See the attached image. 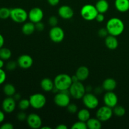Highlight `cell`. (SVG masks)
<instances>
[{"mask_svg":"<svg viewBox=\"0 0 129 129\" xmlns=\"http://www.w3.org/2000/svg\"><path fill=\"white\" fill-rule=\"evenodd\" d=\"M106 28L109 35L119 36L125 30V24L119 18L113 17L108 20L106 24Z\"/></svg>","mask_w":129,"mask_h":129,"instance_id":"cell-1","label":"cell"},{"mask_svg":"<svg viewBox=\"0 0 129 129\" xmlns=\"http://www.w3.org/2000/svg\"><path fill=\"white\" fill-rule=\"evenodd\" d=\"M54 83L55 87L59 91L68 90L73 84L71 76H70L69 74L64 73L59 74L56 76L54 80Z\"/></svg>","mask_w":129,"mask_h":129,"instance_id":"cell-2","label":"cell"},{"mask_svg":"<svg viewBox=\"0 0 129 129\" xmlns=\"http://www.w3.org/2000/svg\"><path fill=\"white\" fill-rule=\"evenodd\" d=\"M80 13L84 20L90 21L95 20L98 11L94 5L86 4L81 8Z\"/></svg>","mask_w":129,"mask_h":129,"instance_id":"cell-3","label":"cell"},{"mask_svg":"<svg viewBox=\"0 0 129 129\" xmlns=\"http://www.w3.org/2000/svg\"><path fill=\"white\" fill-rule=\"evenodd\" d=\"M10 18L11 20L17 23H25L28 18V13L22 8H13L11 9Z\"/></svg>","mask_w":129,"mask_h":129,"instance_id":"cell-4","label":"cell"},{"mask_svg":"<svg viewBox=\"0 0 129 129\" xmlns=\"http://www.w3.org/2000/svg\"><path fill=\"white\" fill-rule=\"evenodd\" d=\"M70 96L76 100L82 99L84 94L86 93V87L81 81L73 83L69 89Z\"/></svg>","mask_w":129,"mask_h":129,"instance_id":"cell-5","label":"cell"},{"mask_svg":"<svg viewBox=\"0 0 129 129\" xmlns=\"http://www.w3.org/2000/svg\"><path fill=\"white\" fill-rule=\"evenodd\" d=\"M55 104L59 107H67L70 103V93L69 89L62 91L56 93L54 98Z\"/></svg>","mask_w":129,"mask_h":129,"instance_id":"cell-6","label":"cell"},{"mask_svg":"<svg viewBox=\"0 0 129 129\" xmlns=\"http://www.w3.org/2000/svg\"><path fill=\"white\" fill-rule=\"evenodd\" d=\"M30 105L35 110L42 108L47 102L46 97L42 93H35L31 95L29 98Z\"/></svg>","mask_w":129,"mask_h":129,"instance_id":"cell-7","label":"cell"},{"mask_svg":"<svg viewBox=\"0 0 129 129\" xmlns=\"http://www.w3.org/2000/svg\"><path fill=\"white\" fill-rule=\"evenodd\" d=\"M113 115V108L107 105L100 107L96 113V117L102 122H107L111 119Z\"/></svg>","mask_w":129,"mask_h":129,"instance_id":"cell-8","label":"cell"},{"mask_svg":"<svg viewBox=\"0 0 129 129\" xmlns=\"http://www.w3.org/2000/svg\"><path fill=\"white\" fill-rule=\"evenodd\" d=\"M83 103L86 108L89 110H94L98 107L99 100L95 94L91 93H87L82 98Z\"/></svg>","mask_w":129,"mask_h":129,"instance_id":"cell-9","label":"cell"},{"mask_svg":"<svg viewBox=\"0 0 129 129\" xmlns=\"http://www.w3.org/2000/svg\"><path fill=\"white\" fill-rule=\"evenodd\" d=\"M49 37L55 43H60L64 39L65 33L61 27L55 26L52 27L49 31Z\"/></svg>","mask_w":129,"mask_h":129,"instance_id":"cell-10","label":"cell"},{"mask_svg":"<svg viewBox=\"0 0 129 129\" xmlns=\"http://www.w3.org/2000/svg\"><path fill=\"white\" fill-rule=\"evenodd\" d=\"M26 121L28 127L32 129L41 128L42 125V120L41 117L35 113H31L28 115Z\"/></svg>","mask_w":129,"mask_h":129,"instance_id":"cell-11","label":"cell"},{"mask_svg":"<svg viewBox=\"0 0 129 129\" xmlns=\"http://www.w3.org/2000/svg\"><path fill=\"white\" fill-rule=\"evenodd\" d=\"M16 107V100L13 96H6L3 100L1 107L3 110L6 113H11L15 111Z\"/></svg>","mask_w":129,"mask_h":129,"instance_id":"cell-12","label":"cell"},{"mask_svg":"<svg viewBox=\"0 0 129 129\" xmlns=\"http://www.w3.org/2000/svg\"><path fill=\"white\" fill-rule=\"evenodd\" d=\"M28 13V19L30 21L35 24L42 21L44 16V11L39 7L32 8Z\"/></svg>","mask_w":129,"mask_h":129,"instance_id":"cell-13","label":"cell"},{"mask_svg":"<svg viewBox=\"0 0 129 129\" xmlns=\"http://www.w3.org/2000/svg\"><path fill=\"white\" fill-rule=\"evenodd\" d=\"M103 102L105 105L113 108L117 105L118 98L117 94L113 91H107L103 96Z\"/></svg>","mask_w":129,"mask_h":129,"instance_id":"cell-14","label":"cell"},{"mask_svg":"<svg viewBox=\"0 0 129 129\" xmlns=\"http://www.w3.org/2000/svg\"><path fill=\"white\" fill-rule=\"evenodd\" d=\"M33 63H34V60H33L32 57L27 54L21 55L18 58V66L21 69H29L32 66Z\"/></svg>","mask_w":129,"mask_h":129,"instance_id":"cell-15","label":"cell"},{"mask_svg":"<svg viewBox=\"0 0 129 129\" xmlns=\"http://www.w3.org/2000/svg\"><path fill=\"white\" fill-rule=\"evenodd\" d=\"M58 14L64 20H70L74 16V11L71 6L62 5L58 10Z\"/></svg>","mask_w":129,"mask_h":129,"instance_id":"cell-16","label":"cell"},{"mask_svg":"<svg viewBox=\"0 0 129 129\" xmlns=\"http://www.w3.org/2000/svg\"><path fill=\"white\" fill-rule=\"evenodd\" d=\"M105 44L106 47L110 50H115L118 46V41L117 37L113 35H107L105 39Z\"/></svg>","mask_w":129,"mask_h":129,"instance_id":"cell-17","label":"cell"},{"mask_svg":"<svg viewBox=\"0 0 129 129\" xmlns=\"http://www.w3.org/2000/svg\"><path fill=\"white\" fill-rule=\"evenodd\" d=\"M117 83L113 78H107L102 83V88L106 91H113L117 88Z\"/></svg>","mask_w":129,"mask_h":129,"instance_id":"cell-18","label":"cell"},{"mask_svg":"<svg viewBox=\"0 0 129 129\" xmlns=\"http://www.w3.org/2000/svg\"><path fill=\"white\" fill-rule=\"evenodd\" d=\"M75 74L79 79V81H84L89 77V70L86 66H83L78 68Z\"/></svg>","mask_w":129,"mask_h":129,"instance_id":"cell-19","label":"cell"},{"mask_svg":"<svg viewBox=\"0 0 129 129\" xmlns=\"http://www.w3.org/2000/svg\"><path fill=\"white\" fill-rule=\"evenodd\" d=\"M40 87L43 91L45 92L52 91L55 87L54 83L49 78H45L42 79L40 82Z\"/></svg>","mask_w":129,"mask_h":129,"instance_id":"cell-20","label":"cell"},{"mask_svg":"<svg viewBox=\"0 0 129 129\" xmlns=\"http://www.w3.org/2000/svg\"><path fill=\"white\" fill-rule=\"evenodd\" d=\"M115 6L119 12H127L129 10V0H115Z\"/></svg>","mask_w":129,"mask_h":129,"instance_id":"cell-21","label":"cell"},{"mask_svg":"<svg viewBox=\"0 0 129 129\" xmlns=\"http://www.w3.org/2000/svg\"><path fill=\"white\" fill-rule=\"evenodd\" d=\"M36 30L35 29V23H32L31 21L30 22H26L23 24L21 28V31L24 35H30Z\"/></svg>","mask_w":129,"mask_h":129,"instance_id":"cell-22","label":"cell"},{"mask_svg":"<svg viewBox=\"0 0 129 129\" xmlns=\"http://www.w3.org/2000/svg\"><path fill=\"white\" fill-rule=\"evenodd\" d=\"M78 120L86 122L91 118V113L88 108H82L78 112L77 114Z\"/></svg>","mask_w":129,"mask_h":129,"instance_id":"cell-23","label":"cell"},{"mask_svg":"<svg viewBox=\"0 0 129 129\" xmlns=\"http://www.w3.org/2000/svg\"><path fill=\"white\" fill-rule=\"evenodd\" d=\"M98 13H105L109 9V3L107 0H98L95 5Z\"/></svg>","mask_w":129,"mask_h":129,"instance_id":"cell-24","label":"cell"},{"mask_svg":"<svg viewBox=\"0 0 129 129\" xmlns=\"http://www.w3.org/2000/svg\"><path fill=\"white\" fill-rule=\"evenodd\" d=\"M87 127L89 129H100L102 128V122L98 118H90L86 122Z\"/></svg>","mask_w":129,"mask_h":129,"instance_id":"cell-25","label":"cell"},{"mask_svg":"<svg viewBox=\"0 0 129 129\" xmlns=\"http://www.w3.org/2000/svg\"><path fill=\"white\" fill-rule=\"evenodd\" d=\"M3 91L6 96H13L16 93V88L12 84L7 83L4 85Z\"/></svg>","mask_w":129,"mask_h":129,"instance_id":"cell-26","label":"cell"},{"mask_svg":"<svg viewBox=\"0 0 129 129\" xmlns=\"http://www.w3.org/2000/svg\"><path fill=\"white\" fill-rule=\"evenodd\" d=\"M11 52L9 49L6 47H2L0 49V59L3 60H7L11 58Z\"/></svg>","mask_w":129,"mask_h":129,"instance_id":"cell-27","label":"cell"},{"mask_svg":"<svg viewBox=\"0 0 129 129\" xmlns=\"http://www.w3.org/2000/svg\"><path fill=\"white\" fill-rule=\"evenodd\" d=\"M18 107L19 109L21 111H25L27 109H28V108L30 107H31L30 103V100L29 99H21L18 102Z\"/></svg>","mask_w":129,"mask_h":129,"instance_id":"cell-28","label":"cell"},{"mask_svg":"<svg viewBox=\"0 0 129 129\" xmlns=\"http://www.w3.org/2000/svg\"><path fill=\"white\" fill-rule=\"evenodd\" d=\"M113 112L115 115L118 117H121L125 115L126 110L122 106L117 105L113 108Z\"/></svg>","mask_w":129,"mask_h":129,"instance_id":"cell-29","label":"cell"},{"mask_svg":"<svg viewBox=\"0 0 129 129\" xmlns=\"http://www.w3.org/2000/svg\"><path fill=\"white\" fill-rule=\"evenodd\" d=\"M11 9L6 7L0 8V19L1 20H6L10 18Z\"/></svg>","mask_w":129,"mask_h":129,"instance_id":"cell-30","label":"cell"},{"mask_svg":"<svg viewBox=\"0 0 129 129\" xmlns=\"http://www.w3.org/2000/svg\"><path fill=\"white\" fill-rule=\"evenodd\" d=\"M72 129H88L86 122H83V121H78L73 123L71 127Z\"/></svg>","mask_w":129,"mask_h":129,"instance_id":"cell-31","label":"cell"},{"mask_svg":"<svg viewBox=\"0 0 129 129\" xmlns=\"http://www.w3.org/2000/svg\"><path fill=\"white\" fill-rule=\"evenodd\" d=\"M67 110L69 113H72V114H74L76 113L78 110V106L76 105L74 103H69V105L67 107Z\"/></svg>","mask_w":129,"mask_h":129,"instance_id":"cell-32","label":"cell"},{"mask_svg":"<svg viewBox=\"0 0 129 129\" xmlns=\"http://www.w3.org/2000/svg\"><path fill=\"white\" fill-rule=\"evenodd\" d=\"M17 66H18L17 62H15L11 60V61L8 62L6 64V69L8 71H13L16 69Z\"/></svg>","mask_w":129,"mask_h":129,"instance_id":"cell-33","label":"cell"},{"mask_svg":"<svg viewBox=\"0 0 129 129\" xmlns=\"http://www.w3.org/2000/svg\"><path fill=\"white\" fill-rule=\"evenodd\" d=\"M58 22V18L55 16H50L49 18V20H48V23H49V25L53 27V26H55L57 25Z\"/></svg>","mask_w":129,"mask_h":129,"instance_id":"cell-34","label":"cell"},{"mask_svg":"<svg viewBox=\"0 0 129 129\" xmlns=\"http://www.w3.org/2000/svg\"><path fill=\"white\" fill-rule=\"evenodd\" d=\"M28 116L26 115V113L24 112V111H21V112H19L17 114L16 116V118L19 121H21V122H23V121L26 120V118H27Z\"/></svg>","mask_w":129,"mask_h":129,"instance_id":"cell-35","label":"cell"},{"mask_svg":"<svg viewBox=\"0 0 129 129\" xmlns=\"http://www.w3.org/2000/svg\"><path fill=\"white\" fill-rule=\"evenodd\" d=\"M6 79V74L5 71L0 68V85L3 84Z\"/></svg>","mask_w":129,"mask_h":129,"instance_id":"cell-36","label":"cell"},{"mask_svg":"<svg viewBox=\"0 0 129 129\" xmlns=\"http://www.w3.org/2000/svg\"><path fill=\"white\" fill-rule=\"evenodd\" d=\"M98 35H99L100 37H106L107 35H108V32L107 31V28H102L98 30Z\"/></svg>","mask_w":129,"mask_h":129,"instance_id":"cell-37","label":"cell"},{"mask_svg":"<svg viewBox=\"0 0 129 129\" xmlns=\"http://www.w3.org/2000/svg\"><path fill=\"white\" fill-rule=\"evenodd\" d=\"M35 29L36 30L39 31H42L44 30L45 28V25L43 23L42 21H40V22H38L37 23L35 24Z\"/></svg>","mask_w":129,"mask_h":129,"instance_id":"cell-38","label":"cell"},{"mask_svg":"<svg viewBox=\"0 0 129 129\" xmlns=\"http://www.w3.org/2000/svg\"><path fill=\"white\" fill-rule=\"evenodd\" d=\"M14 127L13 124L10 122H6L3 123L0 127V129H13Z\"/></svg>","mask_w":129,"mask_h":129,"instance_id":"cell-39","label":"cell"},{"mask_svg":"<svg viewBox=\"0 0 129 129\" xmlns=\"http://www.w3.org/2000/svg\"><path fill=\"white\" fill-rule=\"evenodd\" d=\"M96 20L98 22L102 23L105 20V15L103 13H98V15H97L96 17Z\"/></svg>","mask_w":129,"mask_h":129,"instance_id":"cell-40","label":"cell"},{"mask_svg":"<svg viewBox=\"0 0 129 129\" xmlns=\"http://www.w3.org/2000/svg\"><path fill=\"white\" fill-rule=\"evenodd\" d=\"M47 2L51 6H55L59 5V2H60V0H47Z\"/></svg>","mask_w":129,"mask_h":129,"instance_id":"cell-41","label":"cell"},{"mask_svg":"<svg viewBox=\"0 0 129 129\" xmlns=\"http://www.w3.org/2000/svg\"><path fill=\"white\" fill-rule=\"evenodd\" d=\"M5 112L3 110H0V123H3L5 120Z\"/></svg>","mask_w":129,"mask_h":129,"instance_id":"cell-42","label":"cell"},{"mask_svg":"<svg viewBox=\"0 0 129 129\" xmlns=\"http://www.w3.org/2000/svg\"><path fill=\"white\" fill-rule=\"evenodd\" d=\"M4 44H5V39H4L3 36L0 34V49L3 47Z\"/></svg>","mask_w":129,"mask_h":129,"instance_id":"cell-43","label":"cell"},{"mask_svg":"<svg viewBox=\"0 0 129 129\" xmlns=\"http://www.w3.org/2000/svg\"><path fill=\"white\" fill-rule=\"evenodd\" d=\"M13 97L15 98V100L16 101H20L21 100V95L19 93H15Z\"/></svg>","mask_w":129,"mask_h":129,"instance_id":"cell-44","label":"cell"},{"mask_svg":"<svg viewBox=\"0 0 129 129\" xmlns=\"http://www.w3.org/2000/svg\"><path fill=\"white\" fill-rule=\"evenodd\" d=\"M56 129H68V127L64 124H60L57 126Z\"/></svg>","mask_w":129,"mask_h":129,"instance_id":"cell-45","label":"cell"},{"mask_svg":"<svg viewBox=\"0 0 129 129\" xmlns=\"http://www.w3.org/2000/svg\"><path fill=\"white\" fill-rule=\"evenodd\" d=\"M71 79H72V81H73V83H76V82H78V81H79V79L78 78V77L76 76V75H74L73 76H71Z\"/></svg>","mask_w":129,"mask_h":129,"instance_id":"cell-46","label":"cell"},{"mask_svg":"<svg viewBox=\"0 0 129 129\" xmlns=\"http://www.w3.org/2000/svg\"><path fill=\"white\" fill-rule=\"evenodd\" d=\"M103 88H100V87H98V88H96L95 89V90H94V91H95V93H96L97 94H100V93H102V90H103Z\"/></svg>","mask_w":129,"mask_h":129,"instance_id":"cell-47","label":"cell"},{"mask_svg":"<svg viewBox=\"0 0 129 129\" xmlns=\"http://www.w3.org/2000/svg\"><path fill=\"white\" fill-rule=\"evenodd\" d=\"M91 90H92V88L91 86H88L86 87V92H88V93H89V91H91Z\"/></svg>","mask_w":129,"mask_h":129,"instance_id":"cell-48","label":"cell"},{"mask_svg":"<svg viewBox=\"0 0 129 129\" xmlns=\"http://www.w3.org/2000/svg\"><path fill=\"white\" fill-rule=\"evenodd\" d=\"M4 60L3 59H0V68H3L4 66Z\"/></svg>","mask_w":129,"mask_h":129,"instance_id":"cell-49","label":"cell"},{"mask_svg":"<svg viewBox=\"0 0 129 129\" xmlns=\"http://www.w3.org/2000/svg\"><path fill=\"white\" fill-rule=\"evenodd\" d=\"M42 129H51L50 127H41Z\"/></svg>","mask_w":129,"mask_h":129,"instance_id":"cell-50","label":"cell"}]
</instances>
